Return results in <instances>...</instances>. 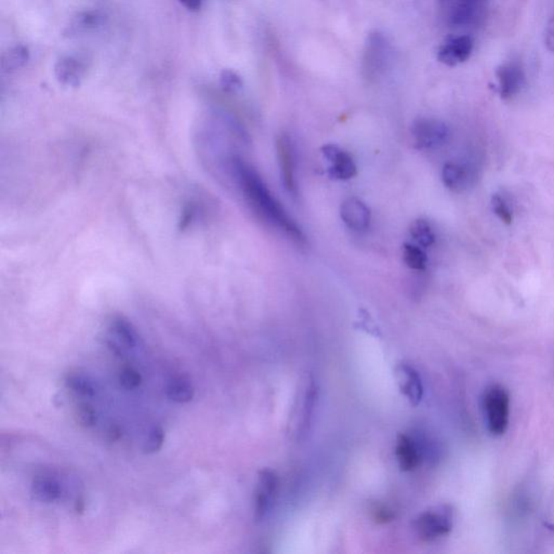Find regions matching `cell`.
<instances>
[{
    "label": "cell",
    "mask_w": 554,
    "mask_h": 554,
    "mask_svg": "<svg viewBox=\"0 0 554 554\" xmlns=\"http://www.w3.org/2000/svg\"><path fill=\"white\" fill-rule=\"evenodd\" d=\"M230 169L243 198L258 216L270 223L297 243H306V236L295 220L276 200L257 170L248 162L234 156L230 160Z\"/></svg>",
    "instance_id": "cell-1"
},
{
    "label": "cell",
    "mask_w": 554,
    "mask_h": 554,
    "mask_svg": "<svg viewBox=\"0 0 554 554\" xmlns=\"http://www.w3.org/2000/svg\"><path fill=\"white\" fill-rule=\"evenodd\" d=\"M487 430L493 436H502L510 423L511 399L508 390L499 383L488 385L482 397Z\"/></svg>",
    "instance_id": "cell-2"
},
{
    "label": "cell",
    "mask_w": 554,
    "mask_h": 554,
    "mask_svg": "<svg viewBox=\"0 0 554 554\" xmlns=\"http://www.w3.org/2000/svg\"><path fill=\"white\" fill-rule=\"evenodd\" d=\"M454 526V510L448 505H440L423 511L416 517L414 529L422 541H434L445 537Z\"/></svg>",
    "instance_id": "cell-3"
},
{
    "label": "cell",
    "mask_w": 554,
    "mask_h": 554,
    "mask_svg": "<svg viewBox=\"0 0 554 554\" xmlns=\"http://www.w3.org/2000/svg\"><path fill=\"white\" fill-rule=\"evenodd\" d=\"M444 21L452 28H466L482 19L484 0H438Z\"/></svg>",
    "instance_id": "cell-4"
},
{
    "label": "cell",
    "mask_w": 554,
    "mask_h": 554,
    "mask_svg": "<svg viewBox=\"0 0 554 554\" xmlns=\"http://www.w3.org/2000/svg\"><path fill=\"white\" fill-rule=\"evenodd\" d=\"M426 436L397 435L395 444V456L399 468L403 471H413L421 464L422 460L429 457L431 445Z\"/></svg>",
    "instance_id": "cell-5"
},
{
    "label": "cell",
    "mask_w": 554,
    "mask_h": 554,
    "mask_svg": "<svg viewBox=\"0 0 554 554\" xmlns=\"http://www.w3.org/2000/svg\"><path fill=\"white\" fill-rule=\"evenodd\" d=\"M279 490V476L270 469L258 474L257 487L253 499V515L257 523L263 522L271 512Z\"/></svg>",
    "instance_id": "cell-6"
},
{
    "label": "cell",
    "mask_w": 554,
    "mask_h": 554,
    "mask_svg": "<svg viewBox=\"0 0 554 554\" xmlns=\"http://www.w3.org/2000/svg\"><path fill=\"white\" fill-rule=\"evenodd\" d=\"M411 135L417 149L432 150L445 143L450 130L438 119H418L411 126Z\"/></svg>",
    "instance_id": "cell-7"
},
{
    "label": "cell",
    "mask_w": 554,
    "mask_h": 554,
    "mask_svg": "<svg viewBox=\"0 0 554 554\" xmlns=\"http://www.w3.org/2000/svg\"><path fill=\"white\" fill-rule=\"evenodd\" d=\"M496 76L499 93L503 100H510L514 97L522 90L525 84L524 68L519 61H510L501 64L497 68Z\"/></svg>",
    "instance_id": "cell-8"
},
{
    "label": "cell",
    "mask_w": 554,
    "mask_h": 554,
    "mask_svg": "<svg viewBox=\"0 0 554 554\" xmlns=\"http://www.w3.org/2000/svg\"><path fill=\"white\" fill-rule=\"evenodd\" d=\"M474 40L468 35L447 38L438 50V60L447 66L466 62L474 52Z\"/></svg>",
    "instance_id": "cell-9"
},
{
    "label": "cell",
    "mask_w": 554,
    "mask_h": 554,
    "mask_svg": "<svg viewBox=\"0 0 554 554\" xmlns=\"http://www.w3.org/2000/svg\"><path fill=\"white\" fill-rule=\"evenodd\" d=\"M390 47L385 38L379 32L367 38L364 56V71L368 76L383 72L389 60Z\"/></svg>",
    "instance_id": "cell-10"
},
{
    "label": "cell",
    "mask_w": 554,
    "mask_h": 554,
    "mask_svg": "<svg viewBox=\"0 0 554 554\" xmlns=\"http://www.w3.org/2000/svg\"><path fill=\"white\" fill-rule=\"evenodd\" d=\"M325 158L330 162L328 172L336 180H349L356 176V165L354 160L344 150L334 144H327L322 149Z\"/></svg>",
    "instance_id": "cell-11"
},
{
    "label": "cell",
    "mask_w": 554,
    "mask_h": 554,
    "mask_svg": "<svg viewBox=\"0 0 554 554\" xmlns=\"http://www.w3.org/2000/svg\"><path fill=\"white\" fill-rule=\"evenodd\" d=\"M276 150H277V157H279L284 186L291 194H297L295 179V156H294V149H292L290 138L286 135L279 136L276 141Z\"/></svg>",
    "instance_id": "cell-12"
},
{
    "label": "cell",
    "mask_w": 554,
    "mask_h": 554,
    "mask_svg": "<svg viewBox=\"0 0 554 554\" xmlns=\"http://www.w3.org/2000/svg\"><path fill=\"white\" fill-rule=\"evenodd\" d=\"M397 383L401 392L409 399V403L418 406L423 397V385L419 373L407 364H401L395 369Z\"/></svg>",
    "instance_id": "cell-13"
},
{
    "label": "cell",
    "mask_w": 554,
    "mask_h": 554,
    "mask_svg": "<svg viewBox=\"0 0 554 554\" xmlns=\"http://www.w3.org/2000/svg\"><path fill=\"white\" fill-rule=\"evenodd\" d=\"M340 216L349 229L357 232L366 230L371 224V209L360 198H347L341 205Z\"/></svg>",
    "instance_id": "cell-14"
},
{
    "label": "cell",
    "mask_w": 554,
    "mask_h": 554,
    "mask_svg": "<svg viewBox=\"0 0 554 554\" xmlns=\"http://www.w3.org/2000/svg\"><path fill=\"white\" fill-rule=\"evenodd\" d=\"M32 494L40 502H54L62 496V485L52 476H38L32 483Z\"/></svg>",
    "instance_id": "cell-15"
},
{
    "label": "cell",
    "mask_w": 554,
    "mask_h": 554,
    "mask_svg": "<svg viewBox=\"0 0 554 554\" xmlns=\"http://www.w3.org/2000/svg\"><path fill=\"white\" fill-rule=\"evenodd\" d=\"M442 180L448 190L462 193L468 188L471 178L469 170L464 166L450 162L446 164L442 170Z\"/></svg>",
    "instance_id": "cell-16"
},
{
    "label": "cell",
    "mask_w": 554,
    "mask_h": 554,
    "mask_svg": "<svg viewBox=\"0 0 554 554\" xmlns=\"http://www.w3.org/2000/svg\"><path fill=\"white\" fill-rule=\"evenodd\" d=\"M84 74V66L77 59H61L56 65V75L61 84L65 86H78Z\"/></svg>",
    "instance_id": "cell-17"
},
{
    "label": "cell",
    "mask_w": 554,
    "mask_h": 554,
    "mask_svg": "<svg viewBox=\"0 0 554 554\" xmlns=\"http://www.w3.org/2000/svg\"><path fill=\"white\" fill-rule=\"evenodd\" d=\"M168 399L176 403H188L195 395L194 385L188 377L183 375L171 377L165 387Z\"/></svg>",
    "instance_id": "cell-18"
},
{
    "label": "cell",
    "mask_w": 554,
    "mask_h": 554,
    "mask_svg": "<svg viewBox=\"0 0 554 554\" xmlns=\"http://www.w3.org/2000/svg\"><path fill=\"white\" fill-rule=\"evenodd\" d=\"M318 399V389L313 380H308L306 383V391L303 393V399L300 407L299 421H298V432L299 434L306 433L308 426L311 423L315 401Z\"/></svg>",
    "instance_id": "cell-19"
},
{
    "label": "cell",
    "mask_w": 554,
    "mask_h": 554,
    "mask_svg": "<svg viewBox=\"0 0 554 554\" xmlns=\"http://www.w3.org/2000/svg\"><path fill=\"white\" fill-rule=\"evenodd\" d=\"M111 330L127 348L136 349L140 344V336L137 330L127 318L115 316L111 320Z\"/></svg>",
    "instance_id": "cell-20"
},
{
    "label": "cell",
    "mask_w": 554,
    "mask_h": 554,
    "mask_svg": "<svg viewBox=\"0 0 554 554\" xmlns=\"http://www.w3.org/2000/svg\"><path fill=\"white\" fill-rule=\"evenodd\" d=\"M66 385L68 389L74 391L77 395L86 397H93L97 395V387L95 381L86 373H71L66 377Z\"/></svg>",
    "instance_id": "cell-21"
},
{
    "label": "cell",
    "mask_w": 554,
    "mask_h": 554,
    "mask_svg": "<svg viewBox=\"0 0 554 554\" xmlns=\"http://www.w3.org/2000/svg\"><path fill=\"white\" fill-rule=\"evenodd\" d=\"M403 259L405 265L414 271H423L427 267V255L417 245L405 243L403 247Z\"/></svg>",
    "instance_id": "cell-22"
},
{
    "label": "cell",
    "mask_w": 554,
    "mask_h": 554,
    "mask_svg": "<svg viewBox=\"0 0 554 554\" xmlns=\"http://www.w3.org/2000/svg\"><path fill=\"white\" fill-rule=\"evenodd\" d=\"M411 235L414 241L421 247H430L435 241V234L431 225L423 219L414 221L411 227Z\"/></svg>",
    "instance_id": "cell-23"
},
{
    "label": "cell",
    "mask_w": 554,
    "mask_h": 554,
    "mask_svg": "<svg viewBox=\"0 0 554 554\" xmlns=\"http://www.w3.org/2000/svg\"><path fill=\"white\" fill-rule=\"evenodd\" d=\"M165 442V432L158 425H154L146 434L144 440L143 450L146 454H155L162 450Z\"/></svg>",
    "instance_id": "cell-24"
},
{
    "label": "cell",
    "mask_w": 554,
    "mask_h": 554,
    "mask_svg": "<svg viewBox=\"0 0 554 554\" xmlns=\"http://www.w3.org/2000/svg\"><path fill=\"white\" fill-rule=\"evenodd\" d=\"M492 208L495 215L506 224H511L513 222V210L503 195L495 194L492 198Z\"/></svg>",
    "instance_id": "cell-25"
},
{
    "label": "cell",
    "mask_w": 554,
    "mask_h": 554,
    "mask_svg": "<svg viewBox=\"0 0 554 554\" xmlns=\"http://www.w3.org/2000/svg\"><path fill=\"white\" fill-rule=\"evenodd\" d=\"M119 381L121 387L127 390H135L142 385L141 375L133 367H125L119 375Z\"/></svg>",
    "instance_id": "cell-26"
},
{
    "label": "cell",
    "mask_w": 554,
    "mask_h": 554,
    "mask_svg": "<svg viewBox=\"0 0 554 554\" xmlns=\"http://www.w3.org/2000/svg\"><path fill=\"white\" fill-rule=\"evenodd\" d=\"M77 418L80 425L91 428L97 422V416L92 406L89 404H81L77 409Z\"/></svg>",
    "instance_id": "cell-27"
},
{
    "label": "cell",
    "mask_w": 554,
    "mask_h": 554,
    "mask_svg": "<svg viewBox=\"0 0 554 554\" xmlns=\"http://www.w3.org/2000/svg\"><path fill=\"white\" fill-rule=\"evenodd\" d=\"M221 84L223 88L227 91H235L241 87V79L236 73L233 71H223L221 74Z\"/></svg>",
    "instance_id": "cell-28"
},
{
    "label": "cell",
    "mask_w": 554,
    "mask_h": 554,
    "mask_svg": "<svg viewBox=\"0 0 554 554\" xmlns=\"http://www.w3.org/2000/svg\"><path fill=\"white\" fill-rule=\"evenodd\" d=\"M26 60H28V50L23 47H19L11 52L9 59H8V63H9L10 68H16V66L19 68L20 65L23 64Z\"/></svg>",
    "instance_id": "cell-29"
},
{
    "label": "cell",
    "mask_w": 554,
    "mask_h": 554,
    "mask_svg": "<svg viewBox=\"0 0 554 554\" xmlns=\"http://www.w3.org/2000/svg\"><path fill=\"white\" fill-rule=\"evenodd\" d=\"M545 44L549 52H554V16L548 21L546 26Z\"/></svg>",
    "instance_id": "cell-30"
},
{
    "label": "cell",
    "mask_w": 554,
    "mask_h": 554,
    "mask_svg": "<svg viewBox=\"0 0 554 554\" xmlns=\"http://www.w3.org/2000/svg\"><path fill=\"white\" fill-rule=\"evenodd\" d=\"M179 3L192 12L200 11L203 6V0H179Z\"/></svg>",
    "instance_id": "cell-31"
},
{
    "label": "cell",
    "mask_w": 554,
    "mask_h": 554,
    "mask_svg": "<svg viewBox=\"0 0 554 554\" xmlns=\"http://www.w3.org/2000/svg\"><path fill=\"white\" fill-rule=\"evenodd\" d=\"M107 435L111 441H116L121 436V428L116 425H112L107 430Z\"/></svg>",
    "instance_id": "cell-32"
}]
</instances>
